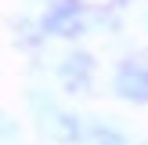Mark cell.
I'll return each mask as SVG.
<instances>
[{
    "instance_id": "2",
    "label": "cell",
    "mask_w": 148,
    "mask_h": 145,
    "mask_svg": "<svg viewBox=\"0 0 148 145\" xmlns=\"http://www.w3.org/2000/svg\"><path fill=\"white\" fill-rule=\"evenodd\" d=\"M40 29H43V33H54V36H76V33H83V22H79V4H72V0L54 4V7L40 18Z\"/></svg>"
},
{
    "instance_id": "1",
    "label": "cell",
    "mask_w": 148,
    "mask_h": 145,
    "mask_svg": "<svg viewBox=\"0 0 148 145\" xmlns=\"http://www.w3.org/2000/svg\"><path fill=\"white\" fill-rule=\"evenodd\" d=\"M40 134L54 145H76L79 142V116L62 113V109H51L47 116H40Z\"/></svg>"
},
{
    "instance_id": "6",
    "label": "cell",
    "mask_w": 148,
    "mask_h": 145,
    "mask_svg": "<svg viewBox=\"0 0 148 145\" xmlns=\"http://www.w3.org/2000/svg\"><path fill=\"white\" fill-rule=\"evenodd\" d=\"M4 145H14V120L4 116Z\"/></svg>"
},
{
    "instance_id": "7",
    "label": "cell",
    "mask_w": 148,
    "mask_h": 145,
    "mask_svg": "<svg viewBox=\"0 0 148 145\" xmlns=\"http://www.w3.org/2000/svg\"><path fill=\"white\" fill-rule=\"evenodd\" d=\"M116 4H123V0H116Z\"/></svg>"
},
{
    "instance_id": "4",
    "label": "cell",
    "mask_w": 148,
    "mask_h": 145,
    "mask_svg": "<svg viewBox=\"0 0 148 145\" xmlns=\"http://www.w3.org/2000/svg\"><path fill=\"white\" fill-rule=\"evenodd\" d=\"M90 76H94V58L87 51H76V55H69L62 62V80L72 94H83L90 87Z\"/></svg>"
},
{
    "instance_id": "5",
    "label": "cell",
    "mask_w": 148,
    "mask_h": 145,
    "mask_svg": "<svg viewBox=\"0 0 148 145\" xmlns=\"http://www.w3.org/2000/svg\"><path fill=\"white\" fill-rule=\"evenodd\" d=\"M90 145H130L123 130H116L112 123H94L90 130Z\"/></svg>"
},
{
    "instance_id": "3",
    "label": "cell",
    "mask_w": 148,
    "mask_h": 145,
    "mask_svg": "<svg viewBox=\"0 0 148 145\" xmlns=\"http://www.w3.org/2000/svg\"><path fill=\"white\" fill-rule=\"evenodd\" d=\"M116 91L127 102H148V69L137 65V62L119 65V72H116Z\"/></svg>"
}]
</instances>
